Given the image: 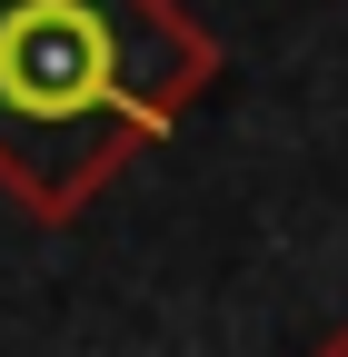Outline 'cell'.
I'll return each instance as SVG.
<instances>
[{
    "instance_id": "6da1fadb",
    "label": "cell",
    "mask_w": 348,
    "mask_h": 357,
    "mask_svg": "<svg viewBox=\"0 0 348 357\" xmlns=\"http://www.w3.org/2000/svg\"><path fill=\"white\" fill-rule=\"evenodd\" d=\"M219 70V40L180 0H0V189L50 229L80 218Z\"/></svg>"
},
{
    "instance_id": "7a4b0ae2",
    "label": "cell",
    "mask_w": 348,
    "mask_h": 357,
    "mask_svg": "<svg viewBox=\"0 0 348 357\" xmlns=\"http://www.w3.org/2000/svg\"><path fill=\"white\" fill-rule=\"evenodd\" d=\"M309 357H348V328H328V337H319V347H309Z\"/></svg>"
}]
</instances>
